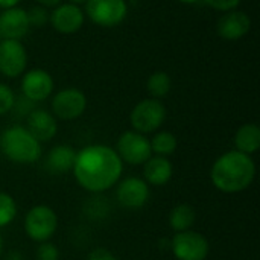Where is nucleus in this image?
<instances>
[{
    "label": "nucleus",
    "mask_w": 260,
    "mask_h": 260,
    "mask_svg": "<svg viewBox=\"0 0 260 260\" xmlns=\"http://www.w3.org/2000/svg\"><path fill=\"white\" fill-rule=\"evenodd\" d=\"M174 175V166L168 157H151L143 165V177L145 181L151 186H165L171 181Z\"/></svg>",
    "instance_id": "obj_17"
},
{
    "label": "nucleus",
    "mask_w": 260,
    "mask_h": 260,
    "mask_svg": "<svg viewBox=\"0 0 260 260\" xmlns=\"http://www.w3.org/2000/svg\"><path fill=\"white\" fill-rule=\"evenodd\" d=\"M96 26H119L128 14L126 0H87L84 12Z\"/></svg>",
    "instance_id": "obj_6"
},
{
    "label": "nucleus",
    "mask_w": 260,
    "mask_h": 260,
    "mask_svg": "<svg viewBox=\"0 0 260 260\" xmlns=\"http://www.w3.org/2000/svg\"><path fill=\"white\" fill-rule=\"evenodd\" d=\"M149 142H151L152 152L160 155V157L172 155L177 151V146H178L177 137L171 131H160Z\"/></svg>",
    "instance_id": "obj_22"
},
{
    "label": "nucleus",
    "mask_w": 260,
    "mask_h": 260,
    "mask_svg": "<svg viewBox=\"0 0 260 260\" xmlns=\"http://www.w3.org/2000/svg\"><path fill=\"white\" fill-rule=\"evenodd\" d=\"M21 0H0V8L2 9H9V8H14L20 3Z\"/></svg>",
    "instance_id": "obj_30"
},
{
    "label": "nucleus",
    "mask_w": 260,
    "mask_h": 260,
    "mask_svg": "<svg viewBox=\"0 0 260 260\" xmlns=\"http://www.w3.org/2000/svg\"><path fill=\"white\" fill-rule=\"evenodd\" d=\"M116 198L125 209H142L149 200V184L139 177H126L117 184Z\"/></svg>",
    "instance_id": "obj_12"
},
{
    "label": "nucleus",
    "mask_w": 260,
    "mask_h": 260,
    "mask_svg": "<svg viewBox=\"0 0 260 260\" xmlns=\"http://www.w3.org/2000/svg\"><path fill=\"white\" fill-rule=\"evenodd\" d=\"M26 9L14 6L0 14V40H21L29 32Z\"/></svg>",
    "instance_id": "obj_15"
},
{
    "label": "nucleus",
    "mask_w": 260,
    "mask_h": 260,
    "mask_svg": "<svg viewBox=\"0 0 260 260\" xmlns=\"http://www.w3.org/2000/svg\"><path fill=\"white\" fill-rule=\"evenodd\" d=\"M171 250L177 260H206L210 253L209 239L193 230L175 233L171 241Z\"/></svg>",
    "instance_id": "obj_8"
},
{
    "label": "nucleus",
    "mask_w": 260,
    "mask_h": 260,
    "mask_svg": "<svg viewBox=\"0 0 260 260\" xmlns=\"http://www.w3.org/2000/svg\"><path fill=\"white\" fill-rule=\"evenodd\" d=\"M15 107V94L12 88L0 82V116H5Z\"/></svg>",
    "instance_id": "obj_25"
},
{
    "label": "nucleus",
    "mask_w": 260,
    "mask_h": 260,
    "mask_svg": "<svg viewBox=\"0 0 260 260\" xmlns=\"http://www.w3.org/2000/svg\"><path fill=\"white\" fill-rule=\"evenodd\" d=\"M3 253V239H2V235H0V256Z\"/></svg>",
    "instance_id": "obj_33"
},
{
    "label": "nucleus",
    "mask_w": 260,
    "mask_h": 260,
    "mask_svg": "<svg viewBox=\"0 0 260 260\" xmlns=\"http://www.w3.org/2000/svg\"><path fill=\"white\" fill-rule=\"evenodd\" d=\"M177 2L184 3V5H195V3H198L200 0H177Z\"/></svg>",
    "instance_id": "obj_31"
},
{
    "label": "nucleus",
    "mask_w": 260,
    "mask_h": 260,
    "mask_svg": "<svg viewBox=\"0 0 260 260\" xmlns=\"http://www.w3.org/2000/svg\"><path fill=\"white\" fill-rule=\"evenodd\" d=\"M26 129L40 142H49L52 140L58 133V123L52 113L46 110H32L27 116V125Z\"/></svg>",
    "instance_id": "obj_16"
},
{
    "label": "nucleus",
    "mask_w": 260,
    "mask_h": 260,
    "mask_svg": "<svg viewBox=\"0 0 260 260\" xmlns=\"http://www.w3.org/2000/svg\"><path fill=\"white\" fill-rule=\"evenodd\" d=\"M76 151L70 145H56L46 158V166L52 174H64L73 169Z\"/></svg>",
    "instance_id": "obj_18"
},
{
    "label": "nucleus",
    "mask_w": 260,
    "mask_h": 260,
    "mask_svg": "<svg viewBox=\"0 0 260 260\" xmlns=\"http://www.w3.org/2000/svg\"><path fill=\"white\" fill-rule=\"evenodd\" d=\"M204 3L207 6H210L215 11L219 12H227V11H233L238 9L241 0H204Z\"/></svg>",
    "instance_id": "obj_27"
},
{
    "label": "nucleus",
    "mask_w": 260,
    "mask_h": 260,
    "mask_svg": "<svg viewBox=\"0 0 260 260\" xmlns=\"http://www.w3.org/2000/svg\"><path fill=\"white\" fill-rule=\"evenodd\" d=\"M116 152L122 163H128L131 166L145 165L152 157L149 139L145 134H140L134 129L120 134Z\"/></svg>",
    "instance_id": "obj_7"
},
{
    "label": "nucleus",
    "mask_w": 260,
    "mask_h": 260,
    "mask_svg": "<svg viewBox=\"0 0 260 260\" xmlns=\"http://www.w3.org/2000/svg\"><path fill=\"white\" fill-rule=\"evenodd\" d=\"M146 90L154 99L166 98L172 90V79L166 72H154L146 81Z\"/></svg>",
    "instance_id": "obj_21"
},
{
    "label": "nucleus",
    "mask_w": 260,
    "mask_h": 260,
    "mask_svg": "<svg viewBox=\"0 0 260 260\" xmlns=\"http://www.w3.org/2000/svg\"><path fill=\"white\" fill-rule=\"evenodd\" d=\"M0 149L8 160L18 165H32L41 157V143L26 129V126L20 125L9 126L2 133Z\"/></svg>",
    "instance_id": "obj_3"
},
{
    "label": "nucleus",
    "mask_w": 260,
    "mask_h": 260,
    "mask_svg": "<svg viewBox=\"0 0 260 260\" xmlns=\"http://www.w3.org/2000/svg\"><path fill=\"white\" fill-rule=\"evenodd\" d=\"M27 52L20 40H0V73L6 78H18L26 72Z\"/></svg>",
    "instance_id": "obj_10"
},
{
    "label": "nucleus",
    "mask_w": 260,
    "mask_h": 260,
    "mask_svg": "<svg viewBox=\"0 0 260 260\" xmlns=\"http://www.w3.org/2000/svg\"><path fill=\"white\" fill-rule=\"evenodd\" d=\"M55 88L53 78L43 69H32L23 73L21 93L29 102H41L52 96Z\"/></svg>",
    "instance_id": "obj_11"
},
{
    "label": "nucleus",
    "mask_w": 260,
    "mask_h": 260,
    "mask_svg": "<svg viewBox=\"0 0 260 260\" xmlns=\"http://www.w3.org/2000/svg\"><path fill=\"white\" fill-rule=\"evenodd\" d=\"M15 218H17L15 200L6 192H0V229L12 224Z\"/></svg>",
    "instance_id": "obj_23"
},
{
    "label": "nucleus",
    "mask_w": 260,
    "mask_h": 260,
    "mask_svg": "<svg viewBox=\"0 0 260 260\" xmlns=\"http://www.w3.org/2000/svg\"><path fill=\"white\" fill-rule=\"evenodd\" d=\"M235 146L236 151L253 155L260 148V128L256 123H245L239 126L235 134Z\"/></svg>",
    "instance_id": "obj_19"
},
{
    "label": "nucleus",
    "mask_w": 260,
    "mask_h": 260,
    "mask_svg": "<svg viewBox=\"0 0 260 260\" xmlns=\"http://www.w3.org/2000/svg\"><path fill=\"white\" fill-rule=\"evenodd\" d=\"M23 229L26 236L34 242H47L56 233L58 216L55 210L49 206L38 204L34 206L24 216Z\"/></svg>",
    "instance_id": "obj_4"
},
{
    "label": "nucleus",
    "mask_w": 260,
    "mask_h": 260,
    "mask_svg": "<svg viewBox=\"0 0 260 260\" xmlns=\"http://www.w3.org/2000/svg\"><path fill=\"white\" fill-rule=\"evenodd\" d=\"M85 2H87V0H69V3H73V5H78V6L82 5V3L85 5Z\"/></svg>",
    "instance_id": "obj_32"
},
{
    "label": "nucleus",
    "mask_w": 260,
    "mask_h": 260,
    "mask_svg": "<svg viewBox=\"0 0 260 260\" xmlns=\"http://www.w3.org/2000/svg\"><path fill=\"white\" fill-rule=\"evenodd\" d=\"M37 260H59V250L52 242H41L35 251Z\"/></svg>",
    "instance_id": "obj_26"
},
{
    "label": "nucleus",
    "mask_w": 260,
    "mask_h": 260,
    "mask_svg": "<svg viewBox=\"0 0 260 260\" xmlns=\"http://www.w3.org/2000/svg\"><path fill=\"white\" fill-rule=\"evenodd\" d=\"M26 14H27L29 24L34 26V27H43V26H46L49 23V18H50V12L47 11V8L40 6V5L32 6L29 11H26Z\"/></svg>",
    "instance_id": "obj_24"
},
{
    "label": "nucleus",
    "mask_w": 260,
    "mask_h": 260,
    "mask_svg": "<svg viewBox=\"0 0 260 260\" xmlns=\"http://www.w3.org/2000/svg\"><path fill=\"white\" fill-rule=\"evenodd\" d=\"M197 222V212L189 204H178L169 213V227L175 232H187Z\"/></svg>",
    "instance_id": "obj_20"
},
{
    "label": "nucleus",
    "mask_w": 260,
    "mask_h": 260,
    "mask_svg": "<svg viewBox=\"0 0 260 260\" xmlns=\"http://www.w3.org/2000/svg\"><path fill=\"white\" fill-rule=\"evenodd\" d=\"M87 260H117L116 256L104 247H98L94 250H91L87 256Z\"/></svg>",
    "instance_id": "obj_28"
},
{
    "label": "nucleus",
    "mask_w": 260,
    "mask_h": 260,
    "mask_svg": "<svg viewBox=\"0 0 260 260\" xmlns=\"http://www.w3.org/2000/svg\"><path fill=\"white\" fill-rule=\"evenodd\" d=\"M85 21L84 11L73 3H59L50 12L49 23L52 27L64 35H70L78 32Z\"/></svg>",
    "instance_id": "obj_13"
},
{
    "label": "nucleus",
    "mask_w": 260,
    "mask_h": 260,
    "mask_svg": "<svg viewBox=\"0 0 260 260\" xmlns=\"http://www.w3.org/2000/svg\"><path fill=\"white\" fill-rule=\"evenodd\" d=\"M166 120V107L160 99L148 98L140 101L129 114L134 131L140 134L155 133Z\"/></svg>",
    "instance_id": "obj_5"
},
{
    "label": "nucleus",
    "mask_w": 260,
    "mask_h": 260,
    "mask_svg": "<svg viewBox=\"0 0 260 260\" xmlns=\"http://www.w3.org/2000/svg\"><path fill=\"white\" fill-rule=\"evenodd\" d=\"M37 3L44 8H55L61 3V0H37Z\"/></svg>",
    "instance_id": "obj_29"
},
{
    "label": "nucleus",
    "mask_w": 260,
    "mask_h": 260,
    "mask_svg": "<svg viewBox=\"0 0 260 260\" xmlns=\"http://www.w3.org/2000/svg\"><path fill=\"white\" fill-rule=\"evenodd\" d=\"M72 171L75 180L84 190L102 193L119 183L123 163L111 146L90 145L76 152Z\"/></svg>",
    "instance_id": "obj_1"
},
{
    "label": "nucleus",
    "mask_w": 260,
    "mask_h": 260,
    "mask_svg": "<svg viewBox=\"0 0 260 260\" xmlns=\"http://www.w3.org/2000/svg\"><path fill=\"white\" fill-rule=\"evenodd\" d=\"M218 35L229 41H236L244 38L251 30V18L244 11H227L218 20L216 24Z\"/></svg>",
    "instance_id": "obj_14"
},
{
    "label": "nucleus",
    "mask_w": 260,
    "mask_h": 260,
    "mask_svg": "<svg viewBox=\"0 0 260 260\" xmlns=\"http://www.w3.org/2000/svg\"><path fill=\"white\" fill-rule=\"evenodd\" d=\"M256 177V165L251 155L239 151H229L219 155L210 169L213 186L224 193H239L247 190Z\"/></svg>",
    "instance_id": "obj_2"
},
{
    "label": "nucleus",
    "mask_w": 260,
    "mask_h": 260,
    "mask_svg": "<svg viewBox=\"0 0 260 260\" xmlns=\"http://www.w3.org/2000/svg\"><path fill=\"white\" fill-rule=\"evenodd\" d=\"M52 113L61 120H75L87 108V98L78 88H64L52 98Z\"/></svg>",
    "instance_id": "obj_9"
}]
</instances>
